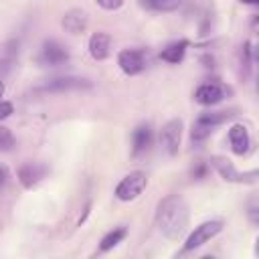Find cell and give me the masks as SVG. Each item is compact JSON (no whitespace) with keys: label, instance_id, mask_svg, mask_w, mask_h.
Segmentation results:
<instances>
[{"label":"cell","instance_id":"cell-15","mask_svg":"<svg viewBox=\"0 0 259 259\" xmlns=\"http://www.w3.org/2000/svg\"><path fill=\"white\" fill-rule=\"evenodd\" d=\"M125 235H127V229H125L123 225L113 227V229H111V231L101 239V243H99V253H105V251L113 249L115 245H119V243L125 239Z\"/></svg>","mask_w":259,"mask_h":259},{"label":"cell","instance_id":"cell-2","mask_svg":"<svg viewBox=\"0 0 259 259\" xmlns=\"http://www.w3.org/2000/svg\"><path fill=\"white\" fill-rule=\"evenodd\" d=\"M146 184H148V176H146V172H142V170H134V172L125 174V176L117 182V186H115V196H117V200L130 202V200L138 198V196L144 192Z\"/></svg>","mask_w":259,"mask_h":259},{"label":"cell","instance_id":"cell-19","mask_svg":"<svg viewBox=\"0 0 259 259\" xmlns=\"http://www.w3.org/2000/svg\"><path fill=\"white\" fill-rule=\"evenodd\" d=\"M12 146H14V136H12L10 127L0 123V152H8V150H12Z\"/></svg>","mask_w":259,"mask_h":259},{"label":"cell","instance_id":"cell-18","mask_svg":"<svg viewBox=\"0 0 259 259\" xmlns=\"http://www.w3.org/2000/svg\"><path fill=\"white\" fill-rule=\"evenodd\" d=\"M182 0H140V6L154 12H174L178 10Z\"/></svg>","mask_w":259,"mask_h":259},{"label":"cell","instance_id":"cell-8","mask_svg":"<svg viewBox=\"0 0 259 259\" xmlns=\"http://www.w3.org/2000/svg\"><path fill=\"white\" fill-rule=\"evenodd\" d=\"M225 99V87L219 83H202L194 91V101L200 105H217Z\"/></svg>","mask_w":259,"mask_h":259},{"label":"cell","instance_id":"cell-16","mask_svg":"<svg viewBox=\"0 0 259 259\" xmlns=\"http://www.w3.org/2000/svg\"><path fill=\"white\" fill-rule=\"evenodd\" d=\"M184 53H186V42L180 40V42H172L166 49H162L160 59L166 61V63H170V65H176V63H180L184 59Z\"/></svg>","mask_w":259,"mask_h":259},{"label":"cell","instance_id":"cell-22","mask_svg":"<svg viewBox=\"0 0 259 259\" xmlns=\"http://www.w3.org/2000/svg\"><path fill=\"white\" fill-rule=\"evenodd\" d=\"M8 178H10V174H8V168L0 164V188H2V186L8 182Z\"/></svg>","mask_w":259,"mask_h":259},{"label":"cell","instance_id":"cell-9","mask_svg":"<svg viewBox=\"0 0 259 259\" xmlns=\"http://www.w3.org/2000/svg\"><path fill=\"white\" fill-rule=\"evenodd\" d=\"M212 166L219 170V174L225 178V180H229V182H255V178H257V172L255 170H251V172H247V174H241V172H237L235 170V166L229 162V160H225V158H212Z\"/></svg>","mask_w":259,"mask_h":259},{"label":"cell","instance_id":"cell-20","mask_svg":"<svg viewBox=\"0 0 259 259\" xmlns=\"http://www.w3.org/2000/svg\"><path fill=\"white\" fill-rule=\"evenodd\" d=\"M95 2L103 10H117V8H121L125 4V0H95Z\"/></svg>","mask_w":259,"mask_h":259},{"label":"cell","instance_id":"cell-10","mask_svg":"<svg viewBox=\"0 0 259 259\" xmlns=\"http://www.w3.org/2000/svg\"><path fill=\"white\" fill-rule=\"evenodd\" d=\"M61 24H63V28H65L69 34H81V32H85V28H87V24H89V16H87V12L81 10V8H71V10H67V12L63 14Z\"/></svg>","mask_w":259,"mask_h":259},{"label":"cell","instance_id":"cell-24","mask_svg":"<svg viewBox=\"0 0 259 259\" xmlns=\"http://www.w3.org/2000/svg\"><path fill=\"white\" fill-rule=\"evenodd\" d=\"M245 2H255V0H245Z\"/></svg>","mask_w":259,"mask_h":259},{"label":"cell","instance_id":"cell-21","mask_svg":"<svg viewBox=\"0 0 259 259\" xmlns=\"http://www.w3.org/2000/svg\"><path fill=\"white\" fill-rule=\"evenodd\" d=\"M12 113H14V105H12L10 101L0 99V121H2V119H8Z\"/></svg>","mask_w":259,"mask_h":259},{"label":"cell","instance_id":"cell-11","mask_svg":"<svg viewBox=\"0 0 259 259\" xmlns=\"http://www.w3.org/2000/svg\"><path fill=\"white\" fill-rule=\"evenodd\" d=\"M229 144H231V150L237 154V156H243L249 152L251 148V136L247 132V127L243 123H233L229 127Z\"/></svg>","mask_w":259,"mask_h":259},{"label":"cell","instance_id":"cell-5","mask_svg":"<svg viewBox=\"0 0 259 259\" xmlns=\"http://www.w3.org/2000/svg\"><path fill=\"white\" fill-rule=\"evenodd\" d=\"M221 231H223V221H219V219H210V221L200 223V225L188 235V239H186V243H184V251H194V249L202 247L204 243H208L210 239H214Z\"/></svg>","mask_w":259,"mask_h":259},{"label":"cell","instance_id":"cell-14","mask_svg":"<svg viewBox=\"0 0 259 259\" xmlns=\"http://www.w3.org/2000/svg\"><path fill=\"white\" fill-rule=\"evenodd\" d=\"M152 146V125L150 123H140L132 132V154L140 156Z\"/></svg>","mask_w":259,"mask_h":259},{"label":"cell","instance_id":"cell-1","mask_svg":"<svg viewBox=\"0 0 259 259\" xmlns=\"http://www.w3.org/2000/svg\"><path fill=\"white\" fill-rule=\"evenodd\" d=\"M188 219H190L188 204L178 194H168L166 198L160 200V204L156 208V225H158V231L164 237L172 239V241L180 239L186 233Z\"/></svg>","mask_w":259,"mask_h":259},{"label":"cell","instance_id":"cell-17","mask_svg":"<svg viewBox=\"0 0 259 259\" xmlns=\"http://www.w3.org/2000/svg\"><path fill=\"white\" fill-rule=\"evenodd\" d=\"M233 113H229V111H206V113H200L194 123H198V125H202V127H206V130L212 132V127H217L219 123H223Z\"/></svg>","mask_w":259,"mask_h":259},{"label":"cell","instance_id":"cell-7","mask_svg":"<svg viewBox=\"0 0 259 259\" xmlns=\"http://www.w3.org/2000/svg\"><path fill=\"white\" fill-rule=\"evenodd\" d=\"M117 65L125 75H138L146 69V55L142 49H123L117 55Z\"/></svg>","mask_w":259,"mask_h":259},{"label":"cell","instance_id":"cell-4","mask_svg":"<svg viewBox=\"0 0 259 259\" xmlns=\"http://www.w3.org/2000/svg\"><path fill=\"white\" fill-rule=\"evenodd\" d=\"M91 87H93V83L87 77L65 75V77L49 79L36 91H42V93H65V91H83V89H91Z\"/></svg>","mask_w":259,"mask_h":259},{"label":"cell","instance_id":"cell-12","mask_svg":"<svg viewBox=\"0 0 259 259\" xmlns=\"http://www.w3.org/2000/svg\"><path fill=\"white\" fill-rule=\"evenodd\" d=\"M45 174H47V168L42 164H38V162H26V164H22L18 168V180H20V184L24 188L36 186L45 178Z\"/></svg>","mask_w":259,"mask_h":259},{"label":"cell","instance_id":"cell-3","mask_svg":"<svg viewBox=\"0 0 259 259\" xmlns=\"http://www.w3.org/2000/svg\"><path fill=\"white\" fill-rule=\"evenodd\" d=\"M69 59H71L69 49L63 42L55 40V38L45 40L40 45L38 55H36V63L40 67H59V65H65Z\"/></svg>","mask_w":259,"mask_h":259},{"label":"cell","instance_id":"cell-23","mask_svg":"<svg viewBox=\"0 0 259 259\" xmlns=\"http://www.w3.org/2000/svg\"><path fill=\"white\" fill-rule=\"evenodd\" d=\"M2 95H4V81L0 79V97H2Z\"/></svg>","mask_w":259,"mask_h":259},{"label":"cell","instance_id":"cell-13","mask_svg":"<svg viewBox=\"0 0 259 259\" xmlns=\"http://www.w3.org/2000/svg\"><path fill=\"white\" fill-rule=\"evenodd\" d=\"M89 55L95 59V61H103L109 57L111 53V36L107 32H93L89 36Z\"/></svg>","mask_w":259,"mask_h":259},{"label":"cell","instance_id":"cell-6","mask_svg":"<svg viewBox=\"0 0 259 259\" xmlns=\"http://www.w3.org/2000/svg\"><path fill=\"white\" fill-rule=\"evenodd\" d=\"M180 142H182V121L180 119L166 121L162 125V130H160V144H162V148L170 156H174L180 150Z\"/></svg>","mask_w":259,"mask_h":259}]
</instances>
